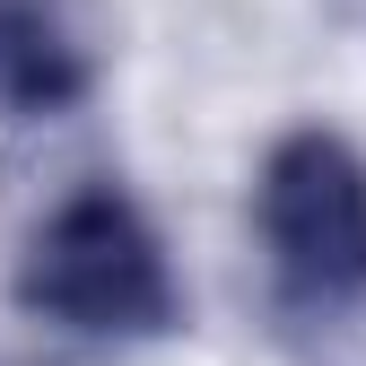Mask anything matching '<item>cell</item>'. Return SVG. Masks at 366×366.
<instances>
[{"label":"cell","mask_w":366,"mask_h":366,"mask_svg":"<svg viewBox=\"0 0 366 366\" xmlns=\"http://www.w3.org/2000/svg\"><path fill=\"white\" fill-rule=\"evenodd\" d=\"M18 314L79 349H140L183 332V288L149 209L122 183H79L18 253Z\"/></svg>","instance_id":"cell-1"},{"label":"cell","mask_w":366,"mask_h":366,"mask_svg":"<svg viewBox=\"0 0 366 366\" xmlns=\"http://www.w3.org/2000/svg\"><path fill=\"white\" fill-rule=\"evenodd\" d=\"M253 236L288 323L366 314V157L340 131H288L253 174Z\"/></svg>","instance_id":"cell-2"},{"label":"cell","mask_w":366,"mask_h":366,"mask_svg":"<svg viewBox=\"0 0 366 366\" xmlns=\"http://www.w3.org/2000/svg\"><path fill=\"white\" fill-rule=\"evenodd\" d=\"M97 97V53L70 0H0V122H61Z\"/></svg>","instance_id":"cell-3"}]
</instances>
